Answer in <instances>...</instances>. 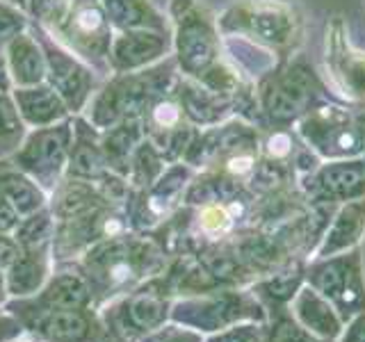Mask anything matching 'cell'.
<instances>
[{
	"instance_id": "1",
	"label": "cell",
	"mask_w": 365,
	"mask_h": 342,
	"mask_svg": "<svg viewBox=\"0 0 365 342\" xmlns=\"http://www.w3.org/2000/svg\"><path fill=\"white\" fill-rule=\"evenodd\" d=\"M169 260L167 249L160 244L158 237L128 228L94 244L83 258L73 262V267L85 276L91 301L101 308L163 274Z\"/></svg>"
},
{
	"instance_id": "2",
	"label": "cell",
	"mask_w": 365,
	"mask_h": 342,
	"mask_svg": "<svg viewBox=\"0 0 365 342\" xmlns=\"http://www.w3.org/2000/svg\"><path fill=\"white\" fill-rule=\"evenodd\" d=\"M171 322L194 328L205 338L237 324L267 322V308L254 288H212L199 294L176 296Z\"/></svg>"
},
{
	"instance_id": "3",
	"label": "cell",
	"mask_w": 365,
	"mask_h": 342,
	"mask_svg": "<svg viewBox=\"0 0 365 342\" xmlns=\"http://www.w3.org/2000/svg\"><path fill=\"white\" fill-rule=\"evenodd\" d=\"M176 301L174 283L163 271L135 290L125 292L110 304L101 306L98 313L108 328L117 331L128 340L137 342L151 331L165 326L171 319V306Z\"/></svg>"
},
{
	"instance_id": "4",
	"label": "cell",
	"mask_w": 365,
	"mask_h": 342,
	"mask_svg": "<svg viewBox=\"0 0 365 342\" xmlns=\"http://www.w3.org/2000/svg\"><path fill=\"white\" fill-rule=\"evenodd\" d=\"M304 283L334 304L345 322L365 311V267L361 249L313 258L304 269Z\"/></svg>"
},
{
	"instance_id": "5",
	"label": "cell",
	"mask_w": 365,
	"mask_h": 342,
	"mask_svg": "<svg viewBox=\"0 0 365 342\" xmlns=\"http://www.w3.org/2000/svg\"><path fill=\"white\" fill-rule=\"evenodd\" d=\"M128 228L130 224L123 208H98L73 217V219L57 222L53 237L55 265H73L94 244L128 231Z\"/></svg>"
},
{
	"instance_id": "6",
	"label": "cell",
	"mask_w": 365,
	"mask_h": 342,
	"mask_svg": "<svg viewBox=\"0 0 365 342\" xmlns=\"http://www.w3.org/2000/svg\"><path fill=\"white\" fill-rule=\"evenodd\" d=\"M39 342H98L106 336V322L98 308H55V311L11 313Z\"/></svg>"
},
{
	"instance_id": "7",
	"label": "cell",
	"mask_w": 365,
	"mask_h": 342,
	"mask_svg": "<svg viewBox=\"0 0 365 342\" xmlns=\"http://www.w3.org/2000/svg\"><path fill=\"white\" fill-rule=\"evenodd\" d=\"M68 155H71L68 133L60 128H51L34 133L26 144L19 146L16 153L11 155V162L21 171H26L30 178L37 180L51 197V192L66 176Z\"/></svg>"
},
{
	"instance_id": "8",
	"label": "cell",
	"mask_w": 365,
	"mask_h": 342,
	"mask_svg": "<svg viewBox=\"0 0 365 342\" xmlns=\"http://www.w3.org/2000/svg\"><path fill=\"white\" fill-rule=\"evenodd\" d=\"M94 306L91 292L85 276L73 265H55V271L46 281L43 288L26 296V299H9L5 311L23 313V311H55V308H87ZM96 308V306H94Z\"/></svg>"
},
{
	"instance_id": "9",
	"label": "cell",
	"mask_w": 365,
	"mask_h": 342,
	"mask_svg": "<svg viewBox=\"0 0 365 342\" xmlns=\"http://www.w3.org/2000/svg\"><path fill=\"white\" fill-rule=\"evenodd\" d=\"M292 317L299 322L308 333L324 342H338L342 328H345V319L334 308L329 299H324L315 288L308 283H302L299 290L288 304Z\"/></svg>"
},
{
	"instance_id": "10",
	"label": "cell",
	"mask_w": 365,
	"mask_h": 342,
	"mask_svg": "<svg viewBox=\"0 0 365 342\" xmlns=\"http://www.w3.org/2000/svg\"><path fill=\"white\" fill-rule=\"evenodd\" d=\"M7 271V290L9 299H26L37 294L46 281L55 271L53 247H32L21 249L19 258L5 269Z\"/></svg>"
},
{
	"instance_id": "11",
	"label": "cell",
	"mask_w": 365,
	"mask_h": 342,
	"mask_svg": "<svg viewBox=\"0 0 365 342\" xmlns=\"http://www.w3.org/2000/svg\"><path fill=\"white\" fill-rule=\"evenodd\" d=\"M0 199L9 201L21 217H28L48 205V192L37 180L21 171L14 162H0Z\"/></svg>"
},
{
	"instance_id": "12",
	"label": "cell",
	"mask_w": 365,
	"mask_h": 342,
	"mask_svg": "<svg viewBox=\"0 0 365 342\" xmlns=\"http://www.w3.org/2000/svg\"><path fill=\"white\" fill-rule=\"evenodd\" d=\"M363 231H365V201L347 203L336 214L334 224L329 226L322 244L315 251V258H327L356 249Z\"/></svg>"
},
{
	"instance_id": "13",
	"label": "cell",
	"mask_w": 365,
	"mask_h": 342,
	"mask_svg": "<svg viewBox=\"0 0 365 342\" xmlns=\"http://www.w3.org/2000/svg\"><path fill=\"white\" fill-rule=\"evenodd\" d=\"M68 37L76 43V48L80 51H89L91 41L98 48V46H106V21H103L101 9L94 3H80L73 7L71 16H68Z\"/></svg>"
},
{
	"instance_id": "14",
	"label": "cell",
	"mask_w": 365,
	"mask_h": 342,
	"mask_svg": "<svg viewBox=\"0 0 365 342\" xmlns=\"http://www.w3.org/2000/svg\"><path fill=\"white\" fill-rule=\"evenodd\" d=\"M260 342H324L297 322L288 306H279L267 311V322L262 324Z\"/></svg>"
},
{
	"instance_id": "15",
	"label": "cell",
	"mask_w": 365,
	"mask_h": 342,
	"mask_svg": "<svg viewBox=\"0 0 365 342\" xmlns=\"http://www.w3.org/2000/svg\"><path fill=\"white\" fill-rule=\"evenodd\" d=\"M55 217L51 212V208H46L32 212L28 217H23L19 222L14 237L21 244V249H32V247H53V237H55Z\"/></svg>"
},
{
	"instance_id": "16",
	"label": "cell",
	"mask_w": 365,
	"mask_h": 342,
	"mask_svg": "<svg viewBox=\"0 0 365 342\" xmlns=\"http://www.w3.org/2000/svg\"><path fill=\"white\" fill-rule=\"evenodd\" d=\"M197 226H199V231L205 237L217 239V237H222L224 233L231 231L233 219H231V214H228V210L224 208V205L208 203V205H203V208L199 210Z\"/></svg>"
},
{
	"instance_id": "17",
	"label": "cell",
	"mask_w": 365,
	"mask_h": 342,
	"mask_svg": "<svg viewBox=\"0 0 365 342\" xmlns=\"http://www.w3.org/2000/svg\"><path fill=\"white\" fill-rule=\"evenodd\" d=\"M137 342H205V336L199 333V331L187 328L178 322H169L165 326H160L151 333H146L144 338H140Z\"/></svg>"
},
{
	"instance_id": "18",
	"label": "cell",
	"mask_w": 365,
	"mask_h": 342,
	"mask_svg": "<svg viewBox=\"0 0 365 342\" xmlns=\"http://www.w3.org/2000/svg\"><path fill=\"white\" fill-rule=\"evenodd\" d=\"M260 340H262V324L256 322L237 324L205 338V342H260Z\"/></svg>"
},
{
	"instance_id": "19",
	"label": "cell",
	"mask_w": 365,
	"mask_h": 342,
	"mask_svg": "<svg viewBox=\"0 0 365 342\" xmlns=\"http://www.w3.org/2000/svg\"><path fill=\"white\" fill-rule=\"evenodd\" d=\"M21 336H26L23 324L9 311L0 308V342H14Z\"/></svg>"
},
{
	"instance_id": "20",
	"label": "cell",
	"mask_w": 365,
	"mask_h": 342,
	"mask_svg": "<svg viewBox=\"0 0 365 342\" xmlns=\"http://www.w3.org/2000/svg\"><path fill=\"white\" fill-rule=\"evenodd\" d=\"M338 342H365V311L347 319Z\"/></svg>"
},
{
	"instance_id": "21",
	"label": "cell",
	"mask_w": 365,
	"mask_h": 342,
	"mask_svg": "<svg viewBox=\"0 0 365 342\" xmlns=\"http://www.w3.org/2000/svg\"><path fill=\"white\" fill-rule=\"evenodd\" d=\"M21 254V244L16 242L14 233H0V267L7 269Z\"/></svg>"
},
{
	"instance_id": "22",
	"label": "cell",
	"mask_w": 365,
	"mask_h": 342,
	"mask_svg": "<svg viewBox=\"0 0 365 342\" xmlns=\"http://www.w3.org/2000/svg\"><path fill=\"white\" fill-rule=\"evenodd\" d=\"M23 217L9 201L0 199V233H14Z\"/></svg>"
},
{
	"instance_id": "23",
	"label": "cell",
	"mask_w": 365,
	"mask_h": 342,
	"mask_svg": "<svg viewBox=\"0 0 365 342\" xmlns=\"http://www.w3.org/2000/svg\"><path fill=\"white\" fill-rule=\"evenodd\" d=\"M9 301V290H7V271L0 267V308H5Z\"/></svg>"
},
{
	"instance_id": "24",
	"label": "cell",
	"mask_w": 365,
	"mask_h": 342,
	"mask_svg": "<svg viewBox=\"0 0 365 342\" xmlns=\"http://www.w3.org/2000/svg\"><path fill=\"white\" fill-rule=\"evenodd\" d=\"M108 328V326H106ZM98 342H133V340H128L125 336H121V333H117V331H112V328H108L106 331V336H103Z\"/></svg>"
},
{
	"instance_id": "25",
	"label": "cell",
	"mask_w": 365,
	"mask_h": 342,
	"mask_svg": "<svg viewBox=\"0 0 365 342\" xmlns=\"http://www.w3.org/2000/svg\"><path fill=\"white\" fill-rule=\"evenodd\" d=\"M14 342H39V340H34V338H30V336L26 333V336H21V338H16Z\"/></svg>"
}]
</instances>
